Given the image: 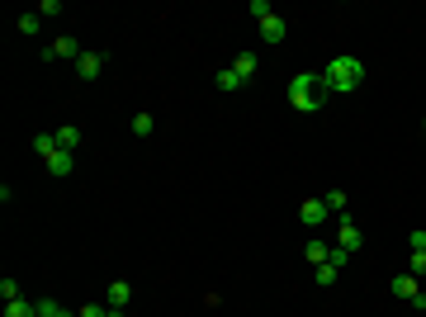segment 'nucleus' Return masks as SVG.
<instances>
[{"label":"nucleus","mask_w":426,"mask_h":317,"mask_svg":"<svg viewBox=\"0 0 426 317\" xmlns=\"http://www.w3.org/2000/svg\"><path fill=\"white\" fill-rule=\"evenodd\" d=\"M33 152H38V157H43V161L53 157V152H62V142H57V132H38V137H33Z\"/></svg>","instance_id":"11"},{"label":"nucleus","mask_w":426,"mask_h":317,"mask_svg":"<svg viewBox=\"0 0 426 317\" xmlns=\"http://www.w3.org/2000/svg\"><path fill=\"white\" fill-rule=\"evenodd\" d=\"M298 218H303V228H322V223H327L332 213H327V204H322V199H303Z\"/></svg>","instance_id":"5"},{"label":"nucleus","mask_w":426,"mask_h":317,"mask_svg":"<svg viewBox=\"0 0 426 317\" xmlns=\"http://www.w3.org/2000/svg\"><path fill=\"white\" fill-rule=\"evenodd\" d=\"M336 246H341V251H350V256H355V251L365 246V232H360V228H355L350 218H341V228H336Z\"/></svg>","instance_id":"3"},{"label":"nucleus","mask_w":426,"mask_h":317,"mask_svg":"<svg viewBox=\"0 0 426 317\" xmlns=\"http://www.w3.org/2000/svg\"><path fill=\"white\" fill-rule=\"evenodd\" d=\"M76 317H109V303H85Z\"/></svg>","instance_id":"23"},{"label":"nucleus","mask_w":426,"mask_h":317,"mask_svg":"<svg viewBox=\"0 0 426 317\" xmlns=\"http://www.w3.org/2000/svg\"><path fill=\"white\" fill-rule=\"evenodd\" d=\"M313 280H318L322 289H327V284H336V280H341V265H332V261H322V265H318V275H313Z\"/></svg>","instance_id":"17"},{"label":"nucleus","mask_w":426,"mask_h":317,"mask_svg":"<svg viewBox=\"0 0 426 317\" xmlns=\"http://www.w3.org/2000/svg\"><path fill=\"white\" fill-rule=\"evenodd\" d=\"M284 33H289V24H284L280 15H270V19H261V38H266L270 48H275V43H284Z\"/></svg>","instance_id":"8"},{"label":"nucleus","mask_w":426,"mask_h":317,"mask_svg":"<svg viewBox=\"0 0 426 317\" xmlns=\"http://www.w3.org/2000/svg\"><path fill=\"white\" fill-rule=\"evenodd\" d=\"M0 298H5V303H15V298H24V293H19V280H0Z\"/></svg>","instance_id":"21"},{"label":"nucleus","mask_w":426,"mask_h":317,"mask_svg":"<svg viewBox=\"0 0 426 317\" xmlns=\"http://www.w3.org/2000/svg\"><path fill=\"white\" fill-rule=\"evenodd\" d=\"M218 85H223V90H237V85H241V76L232 71V67H223V71H218Z\"/></svg>","instance_id":"22"},{"label":"nucleus","mask_w":426,"mask_h":317,"mask_svg":"<svg viewBox=\"0 0 426 317\" xmlns=\"http://www.w3.org/2000/svg\"><path fill=\"white\" fill-rule=\"evenodd\" d=\"M232 71H237L241 80H251V76H256V53H237V62H232Z\"/></svg>","instance_id":"13"},{"label":"nucleus","mask_w":426,"mask_h":317,"mask_svg":"<svg viewBox=\"0 0 426 317\" xmlns=\"http://www.w3.org/2000/svg\"><path fill=\"white\" fill-rule=\"evenodd\" d=\"M48 171H53V175H71V171H76V152H67V147L53 152V157H48Z\"/></svg>","instance_id":"9"},{"label":"nucleus","mask_w":426,"mask_h":317,"mask_svg":"<svg viewBox=\"0 0 426 317\" xmlns=\"http://www.w3.org/2000/svg\"><path fill=\"white\" fill-rule=\"evenodd\" d=\"M38 317H76L71 308H62L57 298H38Z\"/></svg>","instance_id":"15"},{"label":"nucleus","mask_w":426,"mask_h":317,"mask_svg":"<svg viewBox=\"0 0 426 317\" xmlns=\"http://www.w3.org/2000/svg\"><path fill=\"white\" fill-rule=\"evenodd\" d=\"M322 80H327V90L350 95V90L365 85V62H355V57H332V62L322 67Z\"/></svg>","instance_id":"1"},{"label":"nucleus","mask_w":426,"mask_h":317,"mask_svg":"<svg viewBox=\"0 0 426 317\" xmlns=\"http://www.w3.org/2000/svg\"><path fill=\"white\" fill-rule=\"evenodd\" d=\"M407 270H412V275L422 280V275H426V251H412V265H407Z\"/></svg>","instance_id":"24"},{"label":"nucleus","mask_w":426,"mask_h":317,"mask_svg":"<svg viewBox=\"0 0 426 317\" xmlns=\"http://www.w3.org/2000/svg\"><path fill=\"white\" fill-rule=\"evenodd\" d=\"M322 204H327V213H336V218H346V189H332V194H327V199H322Z\"/></svg>","instance_id":"16"},{"label":"nucleus","mask_w":426,"mask_h":317,"mask_svg":"<svg viewBox=\"0 0 426 317\" xmlns=\"http://www.w3.org/2000/svg\"><path fill=\"white\" fill-rule=\"evenodd\" d=\"M389 293L407 303L412 293H422V289H417V275H412V270H402V275H393V280H389Z\"/></svg>","instance_id":"6"},{"label":"nucleus","mask_w":426,"mask_h":317,"mask_svg":"<svg viewBox=\"0 0 426 317\" xmlns=\"http://www.w3.org/2000/svg\"><path fill=\"white\" fill-rule=\"evenodd\" d=\"M407 241H412V251H426V232H412Z\"/></svg>","instance_id":"27"},{"label":"nucleus","mask_w":426,"mask_h":317,"mask_svg":"<svg viewBox=\"0 0 426 317\" xmlns=\"http://www.w3.org/2000/svg\"><path fill=\"white\" fill-rule=\"evenodd\" d=\"M5 317H38V303H28V298H15V303H5Z\"/></svg>","instance_id":"14"},{"label":"nucleus","mask_w":426,"mask_h":317,"mask_svg":"<svg viewBox=\"0 0 426 317\" xmlns=\"http://www.w3.org/2000/svg\"><path fill=\"white\" fill-rule=\"evenodd\" d=\"M105 71V53H80V62H76V76L80 80H95Z\"/></svg>","instance_id":"7"},{"label":"nucleus","mask_w":426,"mask_h":317,"mask_svg":"<svg viewBox=\"0 0 426 317\" xmlns=\"http://www.w3.org/2000/svg\"><path fill=\"white\" fill-rule=\"evenodd\" d=\"M327 95H332V90H327L322 71H298V76L289 80V105H293V109H303V114H308V109H318Z\"/></svg>","instance_id":"2"},{"label":"nucleus","mask_w":426,"mask_h":317,"mask_svg":"<svg viewBox=\"0 0 426 317\" xmlns=\"http://www.w3.org/2000/svg\"><path fill=\"white\" fill-rule=\"evenodd\" d=\"M53 132H57V142H62L67 152H76V147H80V128H76V123H62V128H53Z\"/></svg>","instance_id":"12"},{"label":"nucleus","mask_w":426,"mask_h":317,"mask_svg":"<svg viewBox=\"0 0 426 317\" xmlns=\"http://www.w3.org/2000/svg\"><path fill=\"white\" fill-rule=\"evenodd\" d=\"M251 15H256V19H270L275 10H270V0H251Z\"/></svg>","instance_id":"25"},{"label":"nucleus","mask_w":426,"mask_h":317,"mask_svg":"<svg viewBox=\"0 0 426 317\" xmlns=\"http://www.w3.org/2000/svg\"><path fill=\"white\" fill-rule=\"evenodd\" d=\"M152 128H157V119H152V114H137V119H133V132H137V137H152Z\"/></svg>","instance_id":"19"},{"label":"nucleus","mask_w":426,"mask_h":317,"mask_svg":"<svg viewBox=\"0 0 426 317\" xmlns=\"http://www.w3.org/2000/svg\"><path fill=\"white\" fill-rule=\"evenodd\" d=\"M303 256H308V265H322L327 256H332V246H327V241H308V246H303Z\"/></svg>","instance_id":"18"},{"label":"nucleus","mask_w":426,"mask_h":317,"mask_svg":"<svg viewBox=\"0 0 426 317\" xmlns=\"http://www.w3.org/2000/svg\"><path fill=\"white\" fill-rule=\"evenodd\" d=\"M38 15H48V19H53V15H62V0H43V5H38Z\"/></svg>","instance_id":"26"},{"label":"nucleus","mask_w":426,"mask_h":317,"mask_svg":"<svg viewBox=\"0 0 426 317\" xmlns=\"http://www.w3.org/2000/svg\"><path fill=\"white\" fill-rule=\"evenodd\" d=\"M43 28V15L33 10V15H19V33H38Z\"/></svg>","instance_id":"20"},{"label":"nucleus","mask_w":426,"mask_h":317,"mask_svg":"<svg viewBox=\"0 0 426 317\" xmlns=\"http://www.w3.org/2000/svg\"><path fill=\"white\" fill-rule=\"evenodd\" d=\"M43 57H48V62H57V57H62V62H67V57H71V62H80V43L71 38V33H62V38H57Z\"/></svg>","instance_id":"4"},{"label":"nucleus","mask_w":426,"mask_h":317,"mask_svg":"<svg viewBox=\"0 0 426 317\" xmlns=\"http://www.w3.org/2000/svg\"><path fill=\"white\" fill-rule=\"evenodd\" d=\"M105 298H109V308H128V303H133V284H123V280H114Z\"/></svg>","instance_id":"10"}]
</instances>
